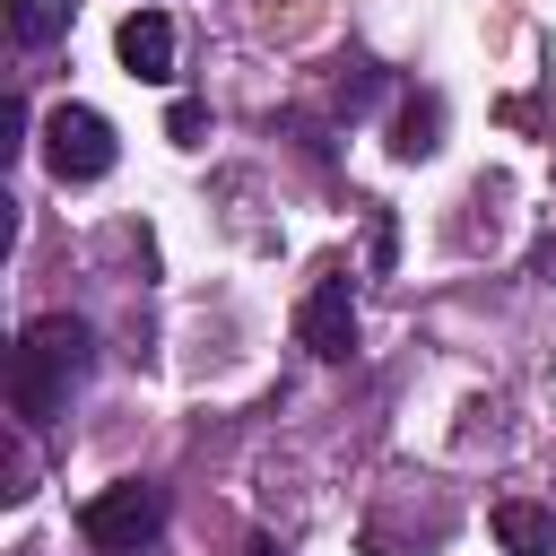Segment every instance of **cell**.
I'll return each instance as SVG.
<instances>
[{
	"mask_svg": "<svg viewBox=\"0 0 556 556\" xmlns=\"http://www.w3.org/2000/svg\"><path fill=\"white\" fill-rule=\"evenodd\" d=\"M96 374V330L78 321V313H35L26 330H17V348H9V408H17V426H61L70 417V391Z\"/></svg>",
	"mask_w": 556,
	"mask_h": 556,
	"instance_id": "cell-1",
	"label": "cell"
},
{
	"mask_svg": "<svg viewBox=\"0 0 556 556\" xmlns=\"http://www.w3.org/2000/svg\"><path fill=\"white\" fill-rule=\"evenodd\" d=\"M78 539L96 556H165V486L156 478H113L104 495L78 504Z\"/></svg>",
	"mask_w": 556,
	"mask_h": 556,
	"instance_id": "cell-2",
	"label": "cell"
},
{
	"mask_svg": "<svg viewBox=\"0 0 556 556\" xmlns=\"http://www.w3.org/2000/svg\"><path fill=\"white\" fill-rule=\"evenodd\" d=\"M113 156H122V139H113V122L96 104H52L43 113V165L61 182H104Z\"/></svg>",
	"mask_w": 556,
	"mask_h": 556,
	"instance_id": "cell-3",
	"label": "cell"
},
{
	"mask_svg": "<svg viewBox=\"0 0 556 556\" xmlns=\"http://www.w3.org/2000/svg\"><path fill=\"white\" fill-rule=\"evenodd\" d=\"M295 339H304L321 365H348V356H356V287H348L339 261L304 287V304H295Z\"/></svg>",
	"mask_w": 556,
	"mask_h": 556,
	"instance_id": "cell-4",
	"label": "cell"
},
{
	"mask_svg": "<svg viewBox=\"0 0 556 556\" xmlns=\"http://www.w3.org/2000/svg\"><path fill=\"white\" fill-rule=\"evenodd\" d=\"M113 52H122L130 78H156V87H165V78H174V17H165V9H130L122 35H113Z\"/></svg>",
	"mask_w": 556,
	"mask_h": 556,
	"instance_id": "cell-5",
	"label": "cell"
},
{
	"mask_svg": "<svg viewBox=\"0 0 556 556\" xmlns=\"http://www.w3.org/2000/svg\"><path fill=\"white\" fill-rule=\"evenodd\" d=\"M443 148V96L434 87H400L391 96V156L400 165H426Z\"/></svg>",
	"mask_w": 556,
	"mask_h": 556,
	"instance_id": "cell-6",
	"label": "cell"
},
{
	"mask_svg": "<svg viewBox=\"0 0 556 556\" xmlns=\"http://www.w3.org/2000/svg\"><path fill=\"white\" fill-rule=\"evenodd\" d=\"M486 530H495L504 556H556V513L530 504V495H504V504L486 513Z\"/></svg>",
	"mask_w": 556,
	"mask_h": 556,
	"instance_id": "cell-7",
	"label": "cell"
},
{
	"mask_svg": "<svg viewBox=\"0 0 556 556\" xmlns=\"http://www.w3.org/2000/svg\"><path fill=\"white\" fill-rule=\"evenodd\" d=\"M382 96H400V78H391L382 61H348V70H339V87H330V113H339V122H365Z\"/></svg>",
	"mask_w": 556,
	"mask_h": 556,
	"instance_id": "cell-8",
	"label": "cell"
},
{
	"mask_svg": "<svg viewBox=\"0 0 556 556\" xmlns=\"http://www.w3.org/2000/svg\"><path fill=\"white\" fill-rule=\"evenodd\" d=\"M70 17H78V0H9V35H17V52L61 43V35H70Z\"/></svg>",
	"mask_w": 556,
	"mask_h": 556,
	"instance_id": "cell-9",
	"label": "cell"
},
{
	"mask_svg": "<svg viewBox=\"0 0 556 556\" xmlns=\"http://www.w3.org/2000/svg\"><path fill=\"white\" fill-rule=\"evenodd\" d=\"M165 130H174V139H182V148H191V139H200V130H208V104H200V96H182V104H174V113H165Z\"/></svg>",
	"mask_w": 556,
	"mask_h": 556,
	"instance_id": "cell-10",
	"label": "cell"
},
{
	"mask_svg": "<svg viewBox=\"0 0 556 556\" xmlns=\"http://www.w3.org/2000/svg\"><path fill=\"white\" fill-rule=\"evenodd\" d=\"M530 278H547V287H556V235H547V243L530 252Z\"/></svg>",
	"mask_w": 556,
	"mask_h": 556,
	"instance_id": "cell-11",
	"label": "cell"
},
{
	"mask_svg": "<svg viewBox=\"0 0 556 556\" xmlns=\"http://www.w3.org/2000/svg\"><path fill=\"white\" fill-rule=\"evenodd\" d=\"M243 556H287V539H269V530H261V539H243Z\"/></svg>",
	"mask_w": 556,
	"mask_h": 556,
	"instance_id": "cell-12",
	"label": "cell"
}]
</instances>
